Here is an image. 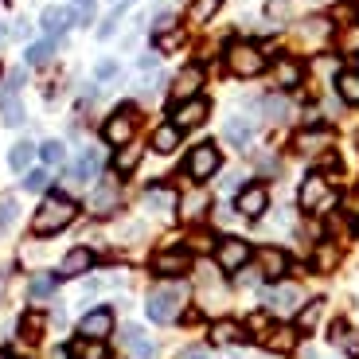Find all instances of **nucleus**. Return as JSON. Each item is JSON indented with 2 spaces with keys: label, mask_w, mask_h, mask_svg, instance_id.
<instances>
[{
  "label": "nucleus",
  "mask_w": 359,
  "mask_h": 359,
  "mask_svg": "<svg viewBox=\"0 0 359 359\" xmlns=\"http://www.w3.org/2000/svg\"><path fill=\"white\" fill-rule=\"evenodd\" d=\"M74 215H79V203H74L71 196H63V191H47L43 203H39V211L32 215V231H36L39 238H51V234L67 231V226L74 223Z\"/></svg>",
  "instance_id": "f257e3e1"
},
{
  "label": "nucleus",
  "mask_w": 359,
  "mask_h": 359,
  "mask_svg": "<svg viewBox=\"0 0 359 359\" xmlns=\"http://www.w3.org/2000/svg\"><path fill=\"white\" fill-rule=\"evenodd\" d=\"M184 285H176V281H168V285H156L153 293H149V301H144V309H149V320L156 324H172L180 316V309H184Z\"/></svg>",
  "instance_id": "f03ea898"
},
{
  "label": "nucleus",
  "mask_w": 359,
  "mask_h": 359,
  "mask_svg": "<svg viewBox=\"0 0 359 359\" xmlns=\"http://www.w3.org/2000/svg\"><path fill=\"white\" fill-rule=\"evenodd\" d=\"M226 71L238 74V79H254V74L266 71V55H262V47L238 39V43L226 47Z\"/></svg>",
  "instance_id": "7ed1b4c3"
},
{
  "label": "nucleus",
  "mask_w": 359,
  "mask_h": 359,
  "mask_svg": "<svg viewBox=\"0 0 359 359\" xmlns=\"http://www.w3.org/2000/svg\"><path fill=\"white\" fill-rule=\"evenodd\" d=\"M297 203H301V211H309V215H324V211L336 203V191L328 188V180H324L320 172H313V176H305V184L297 191Z\"/></svg>",
  "instance_id": "20e7f679"
},
{
  "label": "nucleus",
  "mask_w": 359,
  "mask_h": 359,
  "mask_svg": "<svg viewBox=\"0 0 359 359\" xmlns=\"http://www.w3.org/2000/svg\"><path fill=\"white\" fill-rule=\"evenodd\" d=\"M254 258L250 243H243V238H219L215 243V262L223 273H243L246 262Z\"/></svg>",
  "instance_id": "39448f33"
},
{
  "label": "nucleus",
  "mask_w": 359,
  "mask_h": 359,
  "mask_svg": "<svg viewBox=\"0 0 359 359\" xmlns=\"http://www.w3.org/2000/svg\"><path fill=\"white\" fill-rule=\"evenodd\" d=\"M219 164H223V156H219V149L211 141L196 144L188 153V164H184V172H188L191 180H211L219 172Z\"/></svg>",
  "instance_id": "423d86ee"
},
{
  "label": "nucleus",
  "mask_w": 359,
  "mask_h": 359,
  "mask_svg": "<svg viewBox=\"0 0 359 359\" xmlns=\"http://www.w3.org/2000/svg\"><path fill=\"white\" fill-rule=\"evenodd\" d=\"M137 133V114L133 109H117L114 117H106V126H102V137H106V144H114V149H126L129 141H133Z\"/></svg>",
  "instance_id": "0eeeda50"
},
{
  "label": "nucleus",
  "mask_w": 359,
  "mask_h": 359,
  "mask_svg": "<svg viewBox=\"0 0 359 359\" xmlns=\"http://www.w3.org/2000/svg\"><path fill=\"white\" fill-rule=\"evenodd\" d=\"M207 114H211V102L207 98H188V102H176V109H172V126L184 133V129H196L207 121Z\"/></svg>",
  "instance_id": "6e6552de"
},
{
  "label": "nucleus",
  "mask_w": 359,
  "mask_h": 359,
  "mask_svg": "<svg viewBox=\"0 0 359 359\" xmlns=\"http://www.w3.org/2000/svg\"><path fill=\"white\" fill-rule=\"evenodd\" d=\"M266 207H269L266 184H246V188H238V196H234V211H238V215H246V219L266 215Z\"/></svg>",
  "instance_id": "1a4fd4ad"
},
{
  "label": "nucleus",
  "mask_w": 359,
  "mask_h": 359,
  "mask_svg": "<svg viewBox=\"0 0 359 359\" xmlns=\"http://www.w3.org/2000/svg\"><path fill=\"white\" fill-rule=\"evenodd\" d=\"M266 309L269 313H278V316H289V313H297V309L305 305V297H301V289L297 285H273V289H266Z\"/></svg>",
  "instance_id": "9d476101"
},
{
  "label": "nucleus",
  "mask_w": 359,
  "mask_h": 359,
  "mask_svg": "<svg viewBox=\"0 0 359 359\" xmlns=\"http://www.w3.org/2000/svg\"><path fill=\"white\" fill-rule=\"evenodd\" d=\"M188 269H191V254L188 250H161L153 258V273H156V278L176 281V278H184Z\"/></svg>",
  "instance_id": "9b49d317"
},
{
  "label": "nucleus",
  "mask_w": 359,
  "mask_h": 359,
  "mask_svg": "<svg viewBox=\"0 0 359 359\" xmlns=\"http://www.w3.org/2000/svg\"><path fill=\"white\" fill-rule=\"evenodd\" d=\"M258 273L266 281H281L289 273V254L281 246H262L258 250Z\"/></svg>",
  "instance_id": "f8f14e48"
},
{
  "label": "nucleus",
  "mask_w": 359,
  "mask_h": 359,
  "mask_svg": "<svg viewBox=\"0 0 359 359\" xmlns=\"http://www.w3.org/2000/svg\"><path fill=\"white\" fill-rule=\"evenodd\" d=\"M199 86H203V67H184V71L172 79V102H188V98H199Z\"/></svg>",
  "instance_id": "ddd939ff"
},
{
  "label": "nucleus",
  "mask_w": 359,
  "mask_h": 359,
  "mask_svg": "<svg viewBox=\"0 0 359 359\" xmlns=\"http://www.w3.org/2000/svg\"><path fill=\"white\" fill-rule=\"evenodd\" d=\"M109 332H114V313H109V309H94V313H86L79 320L82 340H106Z\"/></svg>",
  "instance_id": "4468645a"
},
{
  "label": "nucleus",
  "mask_w": 359,
  "mask_h": 359,
  "mask_svg": "<svg viewBox=\"0 0 359 359\" xmlns=\"http://www.w3.org/2000/svg\"><path fill=\"white\" fill-rule=\"evenodd\" d=\"M328 144H332V133H328V129H301V133L293 137V153L316 156V153H324Z\"/></svg>",
  "instance_id": "2eb2a0df"
},
{
  "label": "nucleus",
  "mask_w": 359,
  "mask_h": 359,
  "mask_svg": "<svg viewBox=\"0 0 359 359\" xmlns=\"http://www.w3.org/2000/svg\"><path fill=\"white\" fill-rule=\"evenodd\" d=\"M71 24H74V8H63V4H51V8H43V16H39V27H43L51 39H59Z\"/></svg>",
  "instance_id": "dca6fc26"
},
{
  "label": "nucleus",
  "mask_w": 359,
  "mask_h": 359,
  "mask_svg": "<svg viewBox=\"0 0 359 359\" xmlns=\"http://www.w3.org/2000/svg\"><path fill=\"white\" fill-rule=\"evenodd\" d=\"M211 344H215V348L246 344V328H243L238 320H215V324H211Z\"/></svg>",
  "instance_id": "f3484780"
},
{
  "label": "nucleus",
  "mask_w": 359,
  "mask_h": 359,
  "mask_svg": "<svg viewBox=\"0 0 359 359\" xmlns=\"http://www.w3.org/2000/svg\"><path fill=\"white\" fill-rule=\"evenodd\" d=\"M90 266H94V250H86V246H74V250H67L63 266H59V278H79V273H86Z\"/></svg>",
  "instance_id": "a211bd4d"
},
{
  "label": "nucleus",
  "mask_w": 359,
  "mask_h": 359,
  "mask_svg": "<svg viewBox=\"0 0 359 359\" xmlns=\"http://www.w3.org/2000/svg\"><path fill=\"white\" fill-rule=\"evenodd\" d=\"M121 340H126V351H129L133 359H156V344L149 340L141 328H133V324L126 328V336H121Z\"/></svg>",
  "instance_id": "6ab92c4d"
},
{
  "label": "nucleus",
  "mask_w": 359,
  "mask_h": 359,
  "mask_svg": "<svg viewBox=\"0 0 359 359\" xmlns=\"http://www.w3.org/2000/svg\"><path fill=\"white\" fill-rule=\"evenodd\" d=\"M301 79H305V67L297 63V59H278V63H273V82H278L281 90L301 86Z\"/></svg>",
  "instance_id": "aec40b11"
},
{
  "label": "nucleus",
  "mask_w": 359,
  "mask_h": 359,
  "mask_svg": "<svg viewBox=\"0 0 359 359\" xmlns=\"http://www.w3.org/2000/svg\"><path fill=\"white\" fill-rule=\"evenodd\" d=\"M98 172H102V153H98V149H86V153L74 161V168L67 172V176L79 180V184H86V180H94Z\"/></svg>",
  "instance_id": "412c9836"
},
{
  "label": "nucleus",
  "mask_w": 359,
  "mask_h": 359,
  "mask_svg": "<svg viewBox=\"0 0 359 359\" xmlns=\"http://www.w3.org/2000/svg\"><path fill=\"white\" fill-rule=\"evenodd\" d=\"M207 196L203 191H188V196L180 199V219H184V223H196V219H203L207 215Z\"/></svg>",
  "instance_id": "4be33fe9"
},
{
  "label": "nucleus",
  "mask_w": 359,
  "mask_h": 359,
  "mask_svg": "<svg viewBox=\"0 0 359 359\" xmlns=\"http://www.w3.org/2000/svg\"><path fill=\"white\" fill-rule=\"evenodd\" d=\"M328 340H332L336 348H344L348 355H359V332H351V324H348V320H336V324H332V332H328Z\"/></svg>",
  "instance_id": "5701e85b"
},
{
  "label": "nucleus",
  "mask_w": 359,
  "mask_h": 359,
  "mask_svg": "<svg viewBox=\"0 0 359 359\" xmlns=\"http://www.w3.org/2000/svg\"><path fill=\"white\" fill-rule=\"evenodd\" d=\"M320 316H324V301H305L297 309V332H313L320 324Z\"/></svg>",
  "instance_id": "b1692460"
},
{
  "label": "nucleus",
  "mask_w": 359,
  "mask_h": 359,
  "mask_svg": "<svg viewBox=\"0 0 359 359\" xmlns=\"http://www.w3.org/2000/svg\"><path fill=\"white\" fill-rule=\"evenodd\" d=\"M336 94L348 106H359V71H340L336 74Z\"/></svg>",
  "instance_id": "393cba45"
},
{
  "label": "nucleus",
  "mask_w": 359,
  "mask_h": 359,
  "mask_svg": "<svg viewBox=\"0 0 359 359\" xmlns=\"http://www.w3.org/2000/svg\"><path fill=\"white\" fill-rule=\"evenodd\" d=\"M55 289H59V273H36V278L27 281V293H32V301H47Z\"/></svg>",
  "instance_id": "a878e982"
},
{
  "label": "nucleus",
  "mask_w": 359,
  "mask_h": 359,
  "mask_svg": "<svg viewBox=\"0 0 359 359\" xmlns=\"http://www.w3.org/2000/svg\"><path fill=\"white\" fill-rule=\"evenodd\" d=\"M223 133H226V141H231V144L246 149V144H250V137H254V126H250V121H243V117H231Z\"/></svg>",
  "instance_id": "bb28decb"
},
{
  "label": "nucleus",
  "mask_w": 359,
  "mask_h": 359,
  "mask_svg": "<svg viewBox=\"0 0 359 359\" xmlns=\"http://www.w3.org/2000/svg\"><path fill=\"white\" fill-rule=\"evenodd\" d=\"M0 121L4 126H24V106L16 94H0Z\"/></svg>",
  "instance_id": "cd10ccee"
},
{
  "label": "nucleus",
  "mask_w": 359,
  "mask_h": 359,
  "mask_svg": "<svg viewBox=\"0 0 359 359\" xmlns=\"http://www.w3.org/2000/svg\"><path fill=\"white\" fill-rule=\"evenodd\" d=\"M71 359H109L106 340H79L71 348Z\"/></svg>",
  "instance_id": "c85d7f7f"
},
{
  "label": "nucleus",
  "mask_w": 359,
  "mask_h": 359,
  "mask_svg": "<svg viewBox=\"0 0 359 359\" xmlns=\"http://www.w3.org/2000/svg\"><path fill=\"white\" fill-rule=\"evenodd\" d=\"M180 144V129L172 126H156V133H153V153H172V149H176Z\"/></svg>",
  "instance_id": "c756f323"
},
{
  "label": "nucleus",
  "mask_w": 359,
  "mask_h": 359,
  "mask_svg": "<svg viewBox=\"0 0 359 359\" xmlns=\"http://www.w3.org/2000/svg\"><path fill=\"white\" fill-rule=\"evenodd\" d=\"M117 207V188L114 184H102L94 196H90V211H98V215H106V211H114Z\"/></svg>",
  "instance_id": "7c9ffc66"
},
{
  "label": "nucleus",
  "mask_w": 359,
  "mask_h": 359,
  "mask_svg": "<svg viewBox=\"0 0 359 359\" xmlns=\"http://www.w3.org/2000/svg\"><path fill=\"white\" fill-rule=\"evenodd\" d=\"M32 156H36V144H32V141H16V144H12V153H8V164L16 172H27V168H32Z\"/></svg>",
  "instance_id": "2f4dec72"
},
{
  "label": "nucleus",
  "mask_w": 359,
  "mask_h": 359,
  "mask_svg": "<svg viewBox=\"0 0 359 359\" xmlns=\"http://www.w3.org/2000/svg\"><path fill=\"white\" fill-rule=\"evenodd\" d=\"M293 344H297L293 328H273V332H266V348L269 351H293Z\"/></svg>",
  "instance_id": "473e14b6"
},
{
  "label": "nucleus",
  "mask_w": 359,
  "mask_h": 359,
  "mask_svg": "<svg viewBox=\"0 0 359 359\" xmlns=\"http://www.w3.org/2000/svg\"><path fill=\"white\" fill-rule=\"evenodd\" d=\"M137 161H141V149H133V141H129L126 149L114 156V172H117V176H129V172L137 168Z\"/></svg>",
  "instance_id": "72a5a7b5"
},
{
  "label": "nucleus",
  "mask_w": 359,
  "mask_h": 359,
  "mask_svg": "<svg viewBox=\"0 0 359 359\" xmlns=\"http://www.w3.org/2000/svg\"><path fill=\"white\" fill-rule=\"evenodd\" d=\"M43 316H39V313H27L24 316V320H20V340H27V344H36L39 340V336H43Z\"/></svg>",
  "instance_id": "f704fd0d"
},
{
  "label": "nucleus",
  "mask_w": 359,
  "mask_h": 359,
  "mask_svg": "<svg viewBox=\"0 0 359 359\" xmlns=\"http://www.w3.org/2000/svg\"><path fill=\"white\" fill-rule=\"evenodd\" d=\"M51 55H55V39L51 36L39 39V43H27V63H32V67H43Z\"/></svg>",
  "instance_id": "c9c22d12"
},
{
  "label": "nucleus",
  "mask_w": 359,
  "mask_h": 359,
  "mask_svg": "<svg viewBox=\"0 0 359 359\" xmlns=\"http://www.w3.org/2000/svg\"><path fill=\"white\" fill-rule=\"evenodd\" d=\"M63 156H67L63 141H43V144H39V161H43L47 168H55V164H63Z\"/></svg>",
  "instance_id": "e433bc0d"
},
{
  "label": "nucleus",
  "mask_w": 359,
  "mask_h": 359,
  "mask_svg": "<svg viewBox=\"0 0 359 359\" xmlns=\"http://www.w3.org/2000/svg\"><path fill=\"white\" fill-rule=\"evenodd\" d=\"M219 8H223V0H191V20H196V24H207Z\"/></svg>",
  "instance_id": "4c0bfd02"
},
{
  "label": "nucleus",
  "mask_w": 359,
  "mask_h": 359,
  "mask_svg": "<svg viewBox=\"0 0 359 359\" xmlns=\"http://www.w3.org/2000/svg\"><path fill=\"white\" fill-rule=\"evenodd\" d=\"M144 203L153 207V211H168V207L176 203V196H172L168 188H149L144 191Z\"/></svg>",
  "instance_id": "58836bf2"
},
{
  "label": "nucleus",
  "mask_w": 359,
  "mask_h": 359,
  "mask_svg": "<svg viewBox=\"0 0 359 359\" xmlns=\"http://www.w3.org/2000/svg\"><path fill=\"white\" fill-rule=\"evenodd\" d=\"M153 36H156V47H161V51H176V47L184 43V32H180L176 24L164 27V32H153Z\"/></svg>",
  "instance_id": "ea45409f"
},
{
  "label": "nucleus",
  "mask_w": 359,
  "mask_h": 359,
  "mask_svg": "<svg viewBox=\"0 0 359 359\" xmlns=\"http://www.w3.org/2000/svg\"><path fill=\"white\" fill-rule=\"evenodd\" d=\"M16 215H20L16 199H12V196H0V231H8V226L16 223Z\"/></svg>",
  "instance_id": "a19ab883"
},
{
  "label": "nucleus",
  "mask_w": 359,
  "mask_h": 359,
  "mask_svg": "<svg viewBox=\"0 0 359 359\" xmlns=\"http://www.w3.org/2000/svg\"><path fill=\"white\" fill-rule=\"evenodd\" d=\"M47 180H51V176H47V168H32V172L24 176V188H27V191H43Z\"/></svg>",
  "instance_id": "79ce46f5"
},
{
  "label": "nucleus",
  "mask_w": 359,
  "mask_h": 359,
  "mask_svg": "<svg viewBox=\"0 0 359 359\" xmlns=\"http://www.w3.org/2000/svg\"><path fill=\"white\" fill-rule=\"evenodd\" d=\"M117 74H121V67H117L114 59H102V63L94 67V79H98V82H114Z\"/></svg>",
  "instance_id": "37998d69"
},
{
  "label": "nucleus",
  "mask_w": 359,
  "mask_h": 359,
  "mask_svg": "<svg viewBox=\"0 0 359 359\" xmlns=\"http://www.w3.org/2000/svg\"><path fill=\"white\" fill-rule=\"evenodd\" d=\"M79 8H74V24H90L94 20V0H74Z\"/></svg>",
  "instance_id": "c03bdc74"
},
{
  "label": "nucleus",
  "mask_w": 359,
  "mask_h": 359,
  "mask_svg": "<svg viewBox=\"0 0 359 359\" xmlns=\"http://www.w3.org/2000/svg\"><path fill=\"white\" fill-rule=\"evenodd\" d=\"M340 47L348 55H359V27H348V32H344L340 36Z\"/></svg>",
  "instance_id": "a18cd8bd"
},
{
  "label": "nucleus",
  "mask_w": 359,
  "mask_h": 359,
  "mask_svg": "<svg viewBox=\"0 0 359 359\" xmlns=\"http://www.w3.org/2000/svg\"><path fill=\"white\" fill-rule=\"evenodd\" d=\"M262 109H266V117H273V121L289 114V109H285V102H281V98H266V102H262Z\"/></svg>",
  "instance_id": "49530a36"
},
{
  "label": "nucleus",
  "mask_w": 359,
  "mask_h": 359,
  "mask_svg": "<svg viewBox=\"0 0 359 359\" xmlns=\"http://www.w3.org/2000/svg\"><path fill=\"white\" fill-rule=\"evenodd\" d=\"M316 266H320V269H332L336 266V250H332V246H320V250H316Z\"/></svg>",
  "instance_id": "de8ad7c7"
},
{
  "label": "nucleus",
  "mask_w": 359,
  "mask_h": 359,
  "mask_svg": "<svg viewBox=\"0 0 359 359\" xmlns=\"http://www.w3.org/2000/svg\"><path fill=\"white\" fill-rule=\"evenodd\" d=\"M24 79H27L24 71H8V79H4V94H16V90L24 86Z\"/></svg>",
  "instance_id": "09e8293b"
},
{
  "label": "nucleus",
  "mask_w": 359,
  "mask_h": 359,
  "mask_svg": "<svg viewBox=\"0 0 359 359\" xmlns=\"http://www.w3.org/2000/svg\"><path fill=\"white\" fill-rule=\"evenodd\" d=\"M246 324H250V332H258V336H266V332H269V316H266V313H254Z\"/></svg>",
  "instance_id": "8fccbe9b"
},
{
  "label": "nucleus",
  "mask_w": 359,
  "mask_h": 359,
  "mask_svg": "<svg viewBox=\"0 0 359 359\" xmlns=\"http://www.w3.org/2000/svg\"><path fill=\"white\" fill-rule=\"evenodd\" d=\"M180 359H211V355H207L203 348H191V351H184V355H180Z\"/></svg>",
  "instance_id": "3c124183"
},
{
  "label": "nucleus",
  "mask_w": 359,
  "mask_h": 359,
  "mask_svg": "<svg viewBox=\"0 0 359 359\" xmlns=\"http://www.w3.org/2000/svg\"><path fill=\"white\" fill-rule=\"evenodd\" d=\"M355 149H359V129H355Z\"/></svg>",
  "instance_id": "603ef678"
},
{
  "label": "nucleus",
  "mask_w": 359,
  "mask_h": 359,
  "mask_svg": "<svg viewBox=\"0 0 359 359\" xmlns=\"http://www.w3.org/2000/svg\"><path fill=\"white\" fill-rule=\"evenodd\" d=\"M0 359H8V355H4V351H0Z\"/></svg>",
  "instance_id": "864d4df0"
},
{
  "label": "nucleus",
  "mask_w": 359,
  "mask_h": 359,
  "mask_svg": "<svg viewBox=\"0 0 359 359\" xmlns=\"http://www.w3.org/2000/svg\"><path fill=\"white\" fill-rule=\"evenodd\" d=\"M126 4H133V0H126Z\"/></svg>",
  "instance_id": "5fc2aeb1"
}]
</instances>
